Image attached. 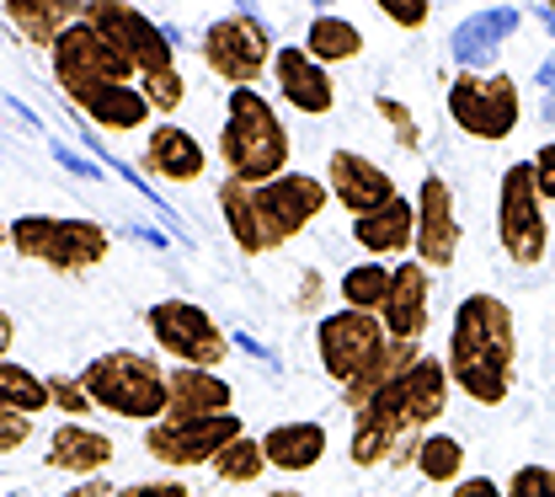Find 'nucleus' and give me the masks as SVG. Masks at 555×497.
<instances>
[{
	"instance_id": "f257e3e1",
	"label": "nucleus",
	"mask_w": 555,
	"mask_h": 497,
	"mask_svg": "<svg viewBox=\"0 0 555 497\" xmlns=\"http://www.w3.org/2000/svg\"><path fill=\"white\" fill-rule=\"evenodd\" d=\"M449 364L433 354H422L396 374L369 407L352 412V438H347V455L358 471H374V466H416V444L427 438V428L449 412Z\"/></svg>"
},
{
	"instance_id": "f03ea898",
	"label": "nucleus",
	"mask_w": 555,
	"mask_h": 497,
	"mask_svg": "<svg viewBox=\"0 0 555 497\" xmlns=\"http://www.w3.org/2000/svg\"><path fill=\"white\" fill-rule=\"evenodd\" d=\"M449 380L476 407H502L518 374V321L502 294H465L449 321Z\"/></svg>"
},
{
	"instance_id": "7ed1b4c3",
	"label": "nucleus",
	"mask_w": 555,
	"mask_h": 497,
	"mask_svg": "<svg viewBox=\"0 0 555 497\" xmlns=\"http://www.w3.org/2000/svg\"><path fill=\"white\" fill-rule=\"evenodd\" d=\"M326 204H332V188H326V177H310V171H288L262 188H246L235 177L219 182L224 230L246 257H268L278 246H288L326 214Z\"/></svg>"
},
{
	"instance_id": "20e7f679",
	"label": "nucleus",
	"mask_w": 555,
	"mask_h": 497,
	"mask_svg": "<svg viewBox=\"0 0 555 497\" xmlns=\"http://www.w3.org/2000/svg\"><path fill=\"white\" fill-rule=\"evenodd\" d=\"M315 354H321V369L332 374V385L343 391V402L358 412L396 374H406L416 358H422V348L416 343H390V332H385L379 316L332 310V316L315 321Z\"/></svg>"
},
{
	"instance_id": "39448f33",
	"label": "nucleus",
	"mask_w": 555,
	"mask_h": 497,
	"mask_svg": "<svg viewBox=\"0 0 555 497\" xmlns=\"http://www.w3.org/2000/svg\"><path fill=\"white\" fill-rule=\"evenodd\" d=\"M288 129L278 118V107L257 91V86H241L230 91L224 102V129H219V161H224V177L246 182V188H262L288 177Z\"/></svg>"
},
{
	"instance_id": "423d86ee",
	"label": "nucleus",
	"mask_w": 555,
	"mask_h": 497,
	"mask_svg": "<svg viewBox=\"0 0 555 497\" xmlns=\"http://www.w3.org/2000/svg\"><path fill=\"white\" fill-rule=\"evenodd\" d=\"M80 391L91 396V407L113 412V418H129V423H160L166 407H171V369H160L150 354H96L80 374Z\"/></svg>"
},
{
	"instance_id": "0eeeda50",
	"label": "nucleus",
	"mask_w": 555,
	"mask_h": 497,
	"mask_svg": "<svg viewBox=\"0 0 555 497\" xmlns=\"http://www.w3.org/2000/svg\"><path fill=\"white\" fill-rule=\"evenodd\" d=\"M11 252L22 263H43L54 273H86V268L107 263L113 235L96 219H80V214H16L11 219Z\"/></svg>"
},
{
	"instance_id": "6e6552de",
	"label": "nucleus",
	"mask_w": 555,
	"mask_h": 497,
	"mask_svg": "<svg viewBox=\"0 0 555 497\" xmlns=\"http://www.w3.org/2000/svg\"><path fill=\"white\" fill-rule=\"evenodd\" d=\"M198 54H204L208 75H219L230 91H241V86H257L262 75L273 71L278 43H273V33H268L262 16H251V11H230V16H219V22H208L204 27Z\"/></svg>"
},
{
	"instance_id": "1a4fd4ad",
	"label": "nucleus",
	"mask_w": 555,
	"mask_h": 497,
	"mask_svg": "<svg viewBox=\"0 0 555 497\" xmlns=\"http://www.w3.org/2000/svg\"><path fill=\"white\" fill-rule=\"evenodd\" d=\"M496 241H502L507 263H518V268H534L551 252V219H545V199H540V182H534L529 161H513L502 171V188H496Z\"/></svg>"
},
{
	"instance_id": "9d476101",
	"label": "nucleus",
	"mask_w": 555,
	"mask_h": 497,
	"mask_svg": "<svg viewBox=\"0 0 555 497\" xmlns=\"http://www.w3.org/2000/svg\"><path fill=\"white\" fill-rule=\"evenodd\" d=\"M144 327L155 337V348L171 358L177 369H219L230 358L224 327L193 300H155L144 310Z\"/></svg>"
},
{
	"instance_id": "9b49d317",
	"label": "nucleus",
	"mask_w": 555,
	"mask_h": 497,
	"mask_svg": "<svg viewBox=\"0 0 555 497\" xmlns=\"http://www.w3.org/2000/svg\"><path fill=\"white\" fill-rule=\"evenodd\" d=\"M449 118L460 135L486 144H502L518 118H524V91L513 75H476V71H460L449 80Z\"/></svg>"
},
{
	"instance_id": "f8f14e48",
	"label": "nucleus",
	"mask_w": 555,
	"mask_h": 497,
	"mask_svg": "<svg viewBox=\"0 0 555 497\" xmlns=\"http://www.w3.org/2000/svg\"><path fill=\"white\" fill-rule=\"evenodd\" d=\"M80 22L96 27V33H102V38L134 65L139 86L155 80V75L177 71V49H171V38H166L139 5H129V0H91V5H80Z\"/></svg>"
},
{
	"instance_id": "ddd939ff",
	"label": "nucleus",
	"mask_w": 555,
	"mask_h": 497,
	"mask_svg": "<svg viewBox=\"0 0 555 497\" xmlns=\"http://www.w3.org/2000/svg\"><path fill=\"white\" fill-rule=\"evenodd\" d=\"M246 433V423L235 412L224 418H188V423H155L144 428V455L166 471H193V466H214L235 438Z\"/></svg>"
},
{
	"instance_id": "4468645a",
	"label": "nucleus",
	"mask_w": 555,
	"mask_h": 497,
	"mask_svg": "<svg viewBox=\"0 0 555 497\" xmlns=\"http://www.w3.org/2000/svg\"><path fill=\"white\" fill-rule=\"evenodd\" d=\"M454 257H460V209H454L449 182L427 171L416 188V263L427 273H443L454 268Z\"/></svg>"
},
{
	"instance_id": "2eb2a0df",
	"label": "nucleus",
	"mask_w": 555,
	"mask_h": 497,
	"mask_svg": "<svg viewBox=\"0 0 555 497\" xmlns=\"http://www.w3.org/2000/svg\"><path fill=\"white\" fill-rule=\"evenodd\" d=\"M60 91L107 135H134V129H150V118H155L150 97L124 80H60Z\"/></svg>"
},
{
	"instance_id": "dca6fc26",
	"label": "nucleus",
	"mask_w": 555,
	"mask_h": 497,
	"mask_svg": "<svg viewBox=\"0 0 555 497\" xmlns=\"http://www.w3.org/2000/svg\"><path fill=\"white\" fill-rule=\"evenodd\" d=\"M326 188H332V199H337L352 219L379 214L385 204L401 199V193H396V177H390L374 155H363V150H332V161H326Z\"/></svg>"
},
{
	"instance_id": "f3484780",
	"label": "nucleus",
	"mask_w": 555,
	"mask_h": 497,
	"mask_svg": "<svg viewBox=\"0 0 555 497\" xmlns=\"http://www.w3.org/2000/svg\"><path fill=\"white\" fill-rule=\"evenodd\" d=\"M379 321H385L390 343H416V348H422V337H427V321H433V273H427L416 257L396 263L390 300H385Z\"/></svg>"
},
{
	"instance_id": "a211bd4d",
	"label": "nucleus",
	"mask_w": 555,
	"mask_h": 497,
	"mask_svg": "<svg viewBox=\"0 0 555 497\" xmlns=\"http://www.w3.org/2000/svg\"><path fill=\"white\" fill-rule=\"evenodd\" d=\"M273 80H278V97L294 107V113H305V118H326L332 107H337V80L326 65H315L310 54H305V43H283L273 60Z\"/></svg>"
},
{
	"instance_id": "6ab92c4d",
	"label": "nucleus",
	"mask_w": 555,
	"mask_h": 497,
	"mask_svg": "<svg viewBox=\"0 0 555 497\" xmlns=\"http://www.w3.org/2000/svg\"><path fill=\"white\" fill-rule=\"evenodd\" d=\"M139 166H144L155 182H177V188H188V182H198V177L208 171V150L193 140L188 129H177V124H155L150 140H144Z\"/></svg>"
},
{
	"instance_id": "aec40b11",
	"label": "nucleus",
	"mask_w": 555,
	"mask_h": 497,
	"mask_svg": "<svg viewBox=\"0 0 555 497\" xmlns=\"http://www.w3.org/2000/svg\"><path fill=\"white\" fill-rule=\"evenodd\" d=\"M113 438L102 428H86V423H60L49 433V449H43V466L49 471H65L75 482H91L113 466Z\"/></svg>"
},
{
	"instance_id": "412c9836",
	"label": "nucleus",
	"mask_w": 555,
	"mask_h": 497,
	"mask_svg": "<svg viewBox=\"0 0 555 497\" xmlns=\"http://www.w3.org/2000/svg\"><path fill=\"white\" fill-rule=\"evenodd\" d=\"M230 402H235V391L224 385L219 369H171V407H166L171 423H188V418H224V412H235ZM166 418H160V423H166Z\"/></svg>"
},
{
	"instance_id": "4be33fe9",
	"label": "nucleus",
	"mask_w": 555,
	"mask_h": 497,
	"mask_svg": "<svg viewBox=\"0 0 555 497\" xmlns=\"http://www.w3.org/2000/svg\"><path fill=\"white\" fill-rule=\"evenodd\" d=\"M352 241L369 252V263L379 257H406L416 246V199H396L379 214H363L352 219Z\"/></svg>"
},
{
	"instance_id": "5701e85b",
	"label": "nucleus",
	"mask_w": 555,
	"mask_h": 497,
	"mask_svg": "<svg viewBox=\"0 0 555 497\" xmlns=\"http://www.w3.org/2000/svg\"><path fill=\"white\" fill-rule=\"evenodd\" d=\"M326 449H332V438H326V428L321 423H278L262 433V455H268V471H288V476H299V471H315L321 460H326Z\"/></svg>"
},
{
	"instance_id": "b1692460",
	"label": "nucleus",
	"mask_w": 555,
	"mask_h": 497,
	"mask_svg": "<svg viewBox=\"0 0 555 497\" xmlns=\"http://www.w3.org/2000/svg\"><path fill=\"white\" fill-rule=\"evenodd\" d=\"M5 22L22 33V43L54 54V43L80 22V5H69V0H5Z\"/></svg>"
},
{
	"instance_id": "393cba45",
	"label": "nucleus",
	"mask_w": 555,
	"mask_h": 497,
	"mask_svg": "<svg viewBox=\"0 0 555 497\" xmlns=\"http://www.w3.org/2000/svg\"><path fill=\"white\" fill-rule=\"evenodd\" d=\"M305 54L315 60V65H347V60H358L363 54V33H358V22H347L337 11H321V16H310V27H305Z\"/></svg>"
},
{
	"instance_id": "a878e982",
	"label": "nucleus",
	"mask_w": 555,
	"mask_h": 497,
	"mask_svg": "<svg viewBox=\"0 0 555 497\" xmlns=\"http://www.w3.org/2000/svg\"><path fill=\"white\" fill-rule=\"evenodd\" d=\"M390 279H396V268H385V263H358V268H347L343 284H337L343 310L379 316V310H385V300H390Z\"/></svg>"
},
{
	"instance_id": "bb28decb",
	"label": "nucleus",
	"mask_w": 555,
	"mask_h": 497,
	"mask_svg": "<svg viewBox=\"0 0 555 497\" xmlns=\"http://www.w3.org/2000/svg\"><path fill=\"white\" fill-rule=\"evenodd\" d=\"M416 471H422V482H433V487H460L465 476V444L454 438V433H427L422 444H416Z\"/></svg>"
},
{
	"instance_id": "cd10ccee",
	"label": "nucleus",
	"mask_w": 555,
	"mask_h": 497,
	"mask_svg": "<svg viewBox=\"0 0 555 497\" xmlns=\"http://www.w3.org/2000/svg\"><path fill=\"white\" fill-rule=\"evenodd\" d=\"M224 487H251V482H262L268 476V455H262V438H251V433H241L214 466H208Z\"/></svg>"
},
{
	"instance_id": "c85d7f7f",
	"label": "nucleus",
	"mask_w": 555,
	"mask_h": 497,
	"mask_svg": "<svg viewBox=\"0 0 555 497\" xmlns=\"http://www.w3.org/2000/svg\"><path fill=\"white\" fill-rule=\"evenodd\" d=\"M0 407L27 412V418L49 412V380H38L33 369H22V364L0 358Z\"/></svg>"
},
{
	"instance_id": "c756f323",
	"label": "nucleus",
	"mask_w": 555,
	"mask_h": 497,
	"mask_svg": "<svg viewBox=\"0 0 555 497\" xmlns=\"http://www.w3.org/2000/svg\"><path fill=\"white\" fill-rule=\"evenodd\" d=\"M49 407H60V412H65V423H80V418L91 412V396L80 391V380H75V374H49Z\"/></svg>"
},
{
	"instance_id": "7c9ffc66",
	"label": "nucleus",
	"mask_w": 555,
	"mask_h": 497,
	"mask_svg": "<svg viewBox=\"0 0 555 497\" xmlns=\"http://www.w3.org/2000/svg\"><path fill=\"white\" fill-rule=\"evenodd\" d=\"M374 113L396 129L401 150H416V144H422V129H416V118H412V107H406V102H396V97H374Z\"/></svg>"
},
{
	"instance_id": "2f4dec72",
	"label": "nucleus",
	"mask_w": 555,
	"mask_h": 497,
	"mask_svg": "<svg viewBox=\"0 0 555 497\" xmlns=\"http://www.w3.org/2000/svg\"><path fill=\"white\" fill-rule=\"evenodd\" d=\"M502 493L507 497H555V466H518Z\"/></svg>"
},
{
	"instance_id": "473e14b6",
	"label": "nucleus",
	"mask_w": 555,
	"mask_h": 497,
	"mask_svg": "<svg viewBox=\"0 0 555 497\" xmlns=\"http://www.w3.org/2000/svg\"><path fill=\"white\" fill-rule=\"evenodd\" d=\"M27 438H33V418H27V412H11V407H0V455H16V449H27Z\"/></svg>"
},
{
	"instance_id": "72a5a7b5",
	"label": "nucleus",
	"mask_w": 555,
	"mask_h": 497,
	"mask_svg": "<svg viewBox=\"0 0 555 497\" xmlns=\"http://www.w3.org/2000/svg\"><path fill=\"white\" fill-rule=\"evenodd\" d=\"M529 166H534V182H540V199H545V204H555V140H545V144H540Z\"/></svg>"
},
{
	"instance_id": "f704fd0d",
	"label": "nucleus",
	"mask_w": 555,
	"mask_h": 497,
	"mask_svg": "<svg viewBox=\"0 0 555 497\" xmlns=\"http://www.w3.org/2000/svg\"><path fill=\"white\" fill-rule=\"evenodd\" d=\"M118 497H193L188 482L166 476V482H134V487H118Z\"/></svg>"
},
{
	"instance_id": "c9c22d12",
	"label": "nucleus",
	"mask_w": 555,
	"mask_h": 497,
	"mask_svg": "<svg viewBox=\"0 0 555 497\" xmlns=\"http://www.w3.org/2000/svg\"><path fill=\"white\" fill-rule=\"evenodd\" d=\"M379 16H385V22H396V27H422V22L433 16V5H422V0H416V5H396V0H385V5H379Z\"/></svg>"
},
{
	"instance_id": "e433bc0d",
	"label": "nucleus",
	"mask_w": 555,
	"mask_h": 497,
	"mask_svg": "<svg viewBox=\"0 0 555 497\" xmlns=\"http://www.w3.org/2000/svg\"><path fill=\"white\" fill-rule=\"evenodd\" d=\"M449 497H507V493H502L491 476H465L460 487H449Z\"/></svg>"
},
{
	"instance_id": "4c0bfd02",
	"label": "nucleus",
	"mask_w": 555,
	"mask_h": 497,
	"mask_svg": "<svg viewBox=\"0 0 555 497\" xmlns=\"http://www.w3.org/2000/svg\"><path fill=\"white\" fill-rule=\"evenodd\" d=\"M65 497H118V487H113L107 476H91V482H75Z\"/></svg>"
},
{
	"instance_id": "58836bf2",
	"label": "nucleus",
	"mask_w": 555,
	"mask_h": 497,
	"mask_svg": "<svg viewBox=\"0 0 555 497\" xmlns=\"http://www.w3.org/2000/svg\"><path fill=\"white\" fill-rule=\"evenodd\" d=\"M11 343H16V321L5 316V305H0V358L11 354Z\"/></svg>"
},
{
	"instance_id": "ea45409f",
	"label": "nucleus",
	"mask_w": 555,
	"mask_h": 497,
	"mask_svg": "<svg viewBox=\"0 0 555 497\" xmlns=\"http://www.w3.org/2000/svg\"><path fill=\"white\" fill-rule=\"evenodd\" d=\"M262 497H305L299 487H278V493H262Z\"/></svg>"
},
{
	"instance_id": "a19ab883",
	"label": "nucleus",
	"mask_w": 555,
	"mask_h": 497,
	"mask_svg": "<svg viewBox=\"0 0 555 497\" xmlns=\"http://www.w3.org/2000/svg\"><path fill=\"white\" fill-rule=\"evenodd\" d=\"M5 241H11V225H5V219H0V252H5Z\"/></svg>"
},
{
	"instance_id": "79ce46f5",
	"label": "nucleus",
	"mask_w": 555,
	"mask_h": 497,
	"mask_svg": "<svg viewBox=\"0 0 555 497\" xmlns=\"http://www.w3.org/2000/svg\"><path fill=\"white\" fill-rule=\"evenodd\" d=\"M0 493H5V487H0Z\"/></svg>"
},
{
	"instance_id": "37998d69",
	"label": "nucleus",
	"mask_w": 555,
	"mask_h": 497,
	"mask_svg": "<svg viewBox=\"0 0 555 497\" xmlns=\"http://www.w3.org/2000/svg\"><path fill=\"white\" fill-rule=\"evenodd\" d=\"M551 11H555V5H551Z\"/></svg>"
}]
</instances>
